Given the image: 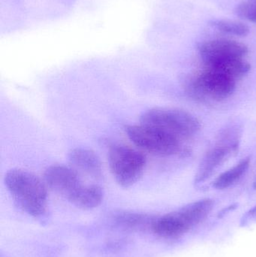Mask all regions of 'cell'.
I'll return each mask as SVG.
<instances>
[{
    "label": "cell",
    "mask_w": 256,
    "mask_h": 257,
    "mask_svg": "<svg viewBox=\"0 0 256 257\" xmlns=\"http://www.w3.org/2000/svg\"><path fill=\"white\" fill-rule=\"evenodd\" d=\"M198 50L207 66L234 59H243L249 51L244 44L229 39L205 41L198 45Z\"/></svg>",
    "instance_id": "cell-8"
},
{
    "label": "cell",
    "mask_w": 256,
    "mask_h": 257,
    "mask_svg": "<svg viewBox=\"0 0 256 257\" xmlns=\"http://www.w3.org/2000/svg\"><path fill=\"white\" fill-rule=\"evenodd\" d=\"M235 13L240 18L256 24V3L244 2L240 3L236 7Z\"/></svg>",
    "instance_id": "cell-16"
},
{
    "label": "cell",
    "mask_w": 256,
    "mask_h": 257,
    "mask_svg": "<svg viewBox=\"0 0 256 257\" xmlns=\"http://www.w3.org/2000/svg\"><path fill=\"white\" fill-rule=\"evenodd\" d=\"M255 1H256V0H255Z\"/></svg>",
    "instance_id": "cell-19"
},
{
    "label": "cell",
    "mask_w": 256,
    "mask_h": 257,
    "mask_svg": "<svg viewBox=\"0 0 256 257\" xmlns=\"http://www.w3.org/2000/svg\"><path fill=\"white\" fill-rule=\"evenodd\" d=\"M103 199L104 192L102 187L96 184H81L67 199L78 208L90 210L99 206Z\"/></svg>",
    "instance_id": "cell-11"
},
{
    "label": "cell",
    "mask_w": 256,
    "mask_h": 257,
    "mask_svg": "<svg viewBox=\"0 0 256 257\" xmlns=\"http://www.w3.org/2000/svg\"><path fill=\"white\" fill-rule=\"evenodd\" d=\"M236 80L214 69L206 67L195 74L187 87L192 97L201 101H221L235 90Z\"/></svg>",
    "instance_id": "cell-5"
},
{
    "label": "cell",
    "mask_w": 256,
    "mask_h": 257,
    "mask_svg": "<svg viewBox=\"0 0 256 257\" xmlns=\"http://www.w3.org/2000/svg\"><path fill=\"white\" fill-rule=\"evenodd\" d=\"M254 188L256 190V181H255V183H254Z\"/></svg>",
    "instance_id": "cell-18"
},
{
    "label": "cell",
    "mask_w": 256,
    "mask_h": 257,
    "mask_svg": "<svg viewBox=\"0 0 256 257\" xmlns=\"http://www.w3.org/2000/svg\"><path fill=\"white\" fill-rule=\"evenodd\" d=\"M156 217L149 214L133 212H120L114 217V223L118 227L127 231L145 232L151 230Z\"/></svg>",
    "instance_id": "cell-12"
},
{
    "label": "cell",
    "mask_w": 256,
    "mask_h": 257,
    "mask_svg": "<svg viewBox=\"0 0 256 257\" xmlns=\"http://www.w3.org/2000/svg\"><path fill=\"white\" fill-rule=\"evenodd\" d=\"M250 165L249 157L243 159L234 167L221 174L213 182V187L217 190H224L235 184L246 173Z\"/></svg>",
    "instance_id": "cell-13"
},
{
    "label": "cell",
    "mask_w": 256,
    "mask_h": 257,
    "mask_svg": "<svg viewBox=\"0 0 256 257\" xmlns=\"http://www.w3.org/2000/svg\"><path fill=\"white\" fill-rule=\"evenodd\" d=\"M5 184L16 205L36 218L45 217L48 211V187L34 174L13 169L5 176Z\"/></svg>",
    "instance_id": "cell-1"
},
{
    "label": "cell",
    "mask_w": 256,
    "mask_h": 257,
    "mask_svg": "<svg viewBox=\"0 0 256 257\" xmlns=\"http://www.w3.org/2000/svg\"><path fill=\"white\" fill-rule=\"evenodd\" d=\"M108 163L114 179L125 188L138 182L146 167L145 156L142 153L123 145L110 148Z\"/></svg>",
    "instance_id": "cell-4"
},
{
    "label": "cell",
    "mask_w": 256,
    "mask_h": 257,
    "mask_svg": "<svg viewBox=\"0 0 256 257\" xmlns=\"http://www.w3.org/2000/svg\"><path fill=\"white\" fill-rule=\"evenodd\" d=\"M44 180L47 187L68 199L80 186L79 174L72 167L53 165L45 170Z\"/></svg>",
    "instance_id": "cell-9"
},
{
    "label": "cell",
    "mask_w": 256,
    "mask_h": 257,
    "mask_svg": "<svg viewBox=\"0 0 256 257\" xmlns=\"http://www.w3.org/2000/svg\"><path fill=\"white\" fill-rule=\"evenodd\" d=\"M210 24L222 33L237 36H246L249 34L247 25L240 21L232 20L215 19L210 21Z\"/></svg>",
    "instance_id": "cell-15"
},
{
    "label": "cell",
    "mask_w": 256,
    "mask_h": 257,
    "mask_svg": "<svg viewBox=\"0 0 256 257\" xmlns=\"http://www.w3.org/2000/svg\"><path fill=\"white\" fill-rule=\"evenodd\" d=\"M71 167L93 178H100L102 166L97 154L91 150L75 148L69 154Z\"/></svg>",
    "instance_id": "cell-10"
},
{
    "label": "cell",
    "mask_w": 256,
    "mask_h": 257,
    "mask_svg": "<svg viewBox=\"0 0 256 257\" xmlns=\"http://www.w3.org/2000/svg\"><path fill=\"white\" fill-rule=\"evenodd\" d=\"M246 217L247 218V220L256 217V206L254 207L252 209H251L250 211L248 212L247 215H246Z\"/></svg>",
    "instance_id": "cell-17"
},
{
    "label": "cell",
    "mask_w": 256,
    "mask_h": 257,
    "mask_svg": "<svg viewBox=\"0 0 256 257\" xmlns=\"http://www.w3.org/2000/svg\"><path fill=\"white\" fill-rule=\"evenodd\" d=\"M140 123L160 128L180 140L195 136L201 128V123L195 116L173 108L148 110L141 116Z\"/></svg>",
    "instance_id": "cell-3"
},
{
    "label": "cell",
    "mask_w": 256,
    "mask_h": 257,
    "mask_svg": "<svg viewBox=\"0 0 256 257\" xmlns=\"http://www.w3.org/2000/svg\"><path fill=\"white\" fill-rule=\"evenodd\" d=\"M240 139L228 132H221L216 145L210 149L201 161L195 175V183L204 182L213 175L219 166L232 154L237 152Z\"/></svg>",
    "instance_id": "cell-7"
},
{
    "label": "cell",
    "mask_w": 256,
    "mask_h": 257,
    "mask_svg": "<svg viewBox=\"0 0 256 257\" xmlns=\"http://www.w3.org/2000/svg\"><path fill=\"white\" fill-rule=\"evenodd\" d=\"M207 67L225 74L234 78V80L244 76L250 70V64L245 61L243 59L227 60V61L221 62Z\"/></svg>",
    "instance_id": "cell-14"
},
{
    "label": "cell",
    "mask_w": 256,
    "mask_h": 257,
    "mask_svg": "<svg viewBox=\"0 0 256 257\" xmlns=\"http://www.w3.org/2000/svg\"><path fill=\"white\" fill-rule=\"evenodd\" d=\"M126 133L134 145L154 155H174L180 150V139L154 126L132 125L126 128Z\"/></svg>",
    "instance_id": "cell-6"
},
{
    "label": "cell",
    "mask_w": 256,
    "mask_h": 257,
    "mask_svg": "<svg viewBox=\"0 0 256 257\" xmlns=\"http://www.w3.org/2000/svg\"><path fill=\"white\" fill-rule=\"evenodd\" d=\"M213 207V200L210 199L189 204L178 211L156 217L152 232L165 239L179 238L204 221Z\"/></svg>",
    "instance_id": "cell-2"
}]
</instances>
